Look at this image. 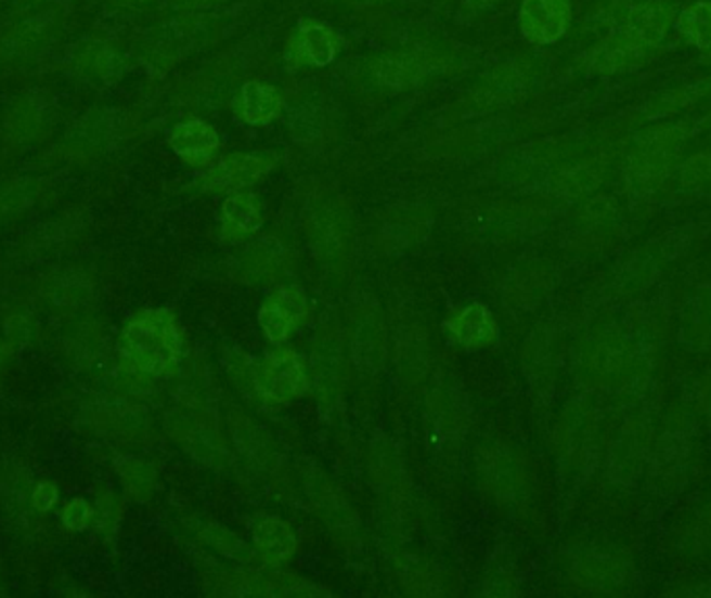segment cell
<instances>
[{
  "label": "cell",
  "instance_id": "cell-1",
  "mask_svg": "<svg viewBox=\"0 0 711 598\" xmlns=\"http://www.w3.org/2000/svg\"><path fill=\"white\" fill-rule=\"evenodd\" d=\"M668 24L670 11L661 2L651 0L645 4H636L629 11L622 25L595 50L593 67L606 74L635 69L643 61H647L649 50L660 44Z\"/></svg>",
  "mask_w": 711,
  "mask_h": 598
},
{
  "label": "cell",
  "instance_id": "cell-2",
  "mask_svg": "<svg viewBox=\"0 0 711 598\" xmlns=\"http://www.w3.org/2000/svg\"><path fill=\"white\" fill-rule=\"evenodd\" d=\"M121 346L135 368L165 374L178 366L181 335L171 314L144 312L128 324Z\"/></svg>",
  "mask_w": 711,
  "mask_h": 598
},
{
  "label": "cell",
  "instance_id": "cell-3",
  "mask_svg": "<svg viewBox=\"0 0 711 598\" xmlns=\"http://www.w3.org/2000/svg\"><path fill=\"white\" fill-rule=\"evenodd\" d=\"M572 22L570 0H522L518 25L525 40L537 47L554 44L566 36Z\"/></svg>",
  "mask_w": 711,
  "mask_h": 598
},
{
  "label": "cell",
  "instance_id": "cell-4",
  "mask_svg": "<svg viewBox=\"0 0 711 598\" xmlns=\"http://www.w3.org/2000/svg\"><path fill=\"white\" fill-rule=\"evenodd\" d=\"M256 385L264 398L289 401L305 391L306 374L292 353H277L260 364Z\"/></svg>",
  "mask_w": 711,
  "mask_h": 598
},
{
  "label": "cell",
  "instance_id": "cell-5",
  "mask_svg": "<svg viewBox=\"0 0 711 598\" xmlns=\"http://www.w3.org/2000/svg\"><path fill=\"white\" fill-rule=\"evenodd\" d=\"M269 171V162L255 154H229L221 158L208 173L206 185L212 190L242 192L256 181H260Z\"/></svg>",
  "mask_w": 711,
  "mask_h": 598
},
{
  "label": "cell",
  "instance_id": "cell-6",
  "mask_svg": "<svg viewBox=\"0 0 711 598\" xmlns=\"http://www.w3.org/2000/svg\"><path fill=\"white\" fill-rule=\"evenodd\" d=\"M219 135L212 125L190 119L169 131V146L173 152L194 165H206L219 150Z\"/></svg>",
  "mask_w": 711,
  "mask_h": 598
},
{
  "label": "cell",
  "instance_id": "cell-7",
  "mask_svg": "<svg viewBox=\"0 0 711 598\" xmlns=\"http://www.w3.org/2000/svg\"><path fill=\"white\" fill-rule=\"evenodd\" d=\"M283 108V96L271 83L248 81L240 90V113L242 119L250 125H264L273 121Z\"/></svg>",
  "mask_w": 711,
  "mask_h": 598
},
{
  "label": "cell",
  "instance_id": "cell-8",
  "mask_svg": "<svg viewBox=\"0 0 711 598\" xmlns=\"http://www.w3.org/2000/svg\"><path fill=\"white\" fill-rule=\"evenodd\" d=\"M298 54L312 67H327L339 50V40L329 25L323 22H305L296 42Z\"/></svg>",
  "mask_w": 711,
  "mask_h": 598
},
{
  "label": "cell",
  "instance_id": "cell-9",
  "mask_svg": "<svg viewBox=\"0 0 711 598\" xmlns=\"http://www.w3.org/2000/svg\"><path fill=\"white\" fill-rule=\"evenodd\" d=\"M305 310V299L296 298L294 291H281L277 298H271V301L260 310V326L264 328L267 337L275 343H281L294 323L300 318Z\"/></svg>",
  "mask_w": 711,
  "mask_h": 598
},
{
  "label": "cell",
  "instance_id": "cell-10",
  "mask_svg": "<svg viewBox=\"0 0 711 598\" xmlns=\"http://www.w3.org/2000/svg\"><path fill=\"white\" fill-rule=\"evenodd\" d=\"M454 335L460 343L470 346V348L489 343L495 335V324L491 318V312L481 303L468 306L454 321Z\"/></svg>",
  "mask_w": 711,
  "mask_h": 598
},
{
  "label": "cell",
  "instance_id": "cell-11",
  "mask_svg": "<svg viewBox=\"0 0 711 598\" xmlns=\"http://www.w3.org/2000/svg\"><path fill=\"white\" fill-rule=\"evenodd\" d=\"M676 29L695 49L711 52V2H695L681 11Z\"/></svg>",
  "mask_w": 711,
  "mask_h": 598
},
{
  "label": "cell",
  "instance_id": "cell-12",
  "mask_svg": "<svg viewBox=\"0 0 711 598\" xmlns=\"http://www.w3.org/2000/svg\"><path fill=\"white\" fill-rule=\"evenodd\" d=\"M223 221L240 233H255L262 223V217L253 196L244 192H235L223 204Z\"/></svg>",
  "mask_w": 711,
  "mask_h": 598
},
{
  "label": "cell",
  "instance_id": "cell-13",
  "mask_svg": "<svg viewBox=\"0 0 711 598\" xmlns=\"http://www.w3.org/2000/svg\"><path fill=\"white\" fill-rule=\"evenodd\" d=\"M255 538L260 548L273 559L287 557L294 550V545H296V541L292 536V530L280 520H271V518L256 523Z\"/></svg>",
  "mask_w": 711,
  "mask_h": 598
},
{
  "label": "cell",
  "instance_id": "cell-14",
  "mask_svg": "<svg viewBox=\"0 0 711 598\" xmlns=\"http://www.w3.org/2000/svg\"><path fill=\"white\" fill-rule=\"evenodd\" d=\"M418 65L408 56H389L377 65V75L385 86H408L418 79Z\"/></svg>",
  "mask_w": 711,
  "mask_h": 598
},
{
  "label": "cell",
  "instance_id": "cell-15",
  "mask_svg": "<svg viewBox=\"0 0 711 598\" xmlns=\"http://www.w3.org/2000/svg\"><path fill=\"white\" fill-rule=\"evenodd\" d=\"M90 518H92V509H90V505H88L83 498L79 497L67 500V505H65L63 511H61V520H63V523H65L69 530H74V532L83 530V528L90 523Z\"/></svg>",
  "mask_w": 711,
  "mask_h": 598
},
{
  "label": "cell",
  "instance_id": "cell-16",
  "mask_svg": "<svg viewBox=\"0 0 711 598\" xmlns=\"http://www.w3.org/2000/svg\"><path fill=\"white\" fill-rule=\"evenodd\" d=\"M59 500V489L56 484L52 482H40L36 489H34V495H31V503L38 511H51L52 507L56 505Z\"/></svg>",
  "mask_w": 711,
  "mask_h": 598
},
{
  "label": "cell",
  "instance_id": "cell-17",
  "mask_svg": "<svg viewBox=\"0 0 711 598\" xmlns=\"http://www.w3.org/2000/svg\"><path fill=\"white\" fill-rule=\"evenodd\" d=\"M470 2H475V4H479V6H487V4H493V2H497V0H470Z\"/></svg>",
  "mask_w": 711,
  "mask_h": 598
},
{
  "label": "cell",
  "instance_id": "cell-18",
  "mask_svg": "<svg viewBox=\"0 0 711 598\" xmlns=\"http://www.w3.org/2000/svg\"><path fill=\"white\" fill-rule=\"evenodd\" d=\"M131 2H144V0H131Z\"/></svg>",
  "mask_w": 711,
  "mask_h": 598
}]
</instances>
